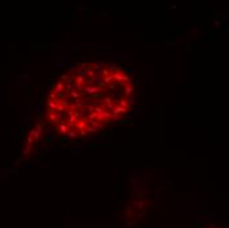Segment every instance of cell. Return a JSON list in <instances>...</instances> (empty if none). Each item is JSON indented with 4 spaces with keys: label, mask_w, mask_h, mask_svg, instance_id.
I'll return each instance as SVG.
<instances>
[{
    "label": "cell",
    "mask_w": 229,
    "mask_h": 228,
    "mask_svg": "<svg viewBox=\"0 0 229 228\" xmlns=\"http://www.w3.org/2000/svg\"><path fill=\"white\" fill-rule=\"evenodd\" d=\"M209 228H213V227H209Z\"/></svg>",
    "instance_id": "cell-1"
}]
</instances>
